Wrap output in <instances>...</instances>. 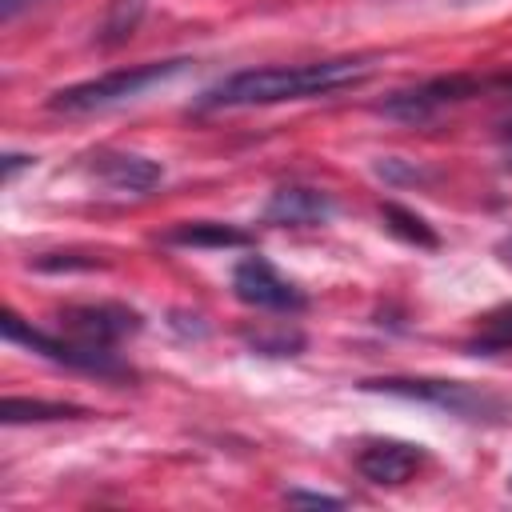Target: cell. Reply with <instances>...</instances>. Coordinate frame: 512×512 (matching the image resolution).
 Here are the masks:
<instances>
[{"instance_id": "cell-1", "label": "cell", "mask_w": 512, "mask_h": 512, "mask_svg": "<svg viewBox=\"0 0 512 512\" xmlns=\"http://www.w3.org/2000/svg\"><path fill=\"white\" fill-rule=\"evenodd\" d=\"M372 56H332L312 64H268V68H240L212 88L196 96V108H260V104H284V100H312L328 96L352 84H364L372 76Z\"/></svg>"}, {"instance_id": "cell-2", "label": "cell", "mask_w": 512, "mask_h": 512, "mask_svg": "<svg viewBox=\"0 0 512 512\" xmlns=\"http://www.w3.org/2000/svg\"><path fill=\"white\" fill-rule=\"evenodd\" d=\"M188 64H192V60L176 56V60H148V64L116 68V72H104V76H92V80H80V84L56 88V92L48 96V108H52V112H64V116L100 112V108H112V104L136 100V96H140V92H148L152 84H164V80L180 76Z\"/></svg>"}, {"instance_id": "cell-3", "label": "cell", "mask_w": 512, "mask_h": 512, "mask_svg": "<svg viewBox=\"0 0 512 512\" xmlns=\"http://www.w3.org/2000/svg\"><path fill=\"white\" fill-rule=\"evenodd\" d=\"M364 392H388V396H404V400H420L432 404L456 420H472V424H492V420H508V400L464 384V380H436V376H380V380H364Z\"/></svg>"}, {"instance_id": "cell-4", "label": "cell", "mask_w": 512, "mask_h": 512, "mask_svg": "<svg viewBox=\"0 0 512 512\" xmlns=\"http://www.w3.org/2000/svg\"><path fill=\"white\" fill-rule=\"evenodd\" d=\"M0 332L8 344H20L52 364H64V368H76L84 376H96V380H136V372L112 352V348H100V344H84V340H64V336H52L44 328H32L28 320H20L12 308L0 316Z\"/></svg>"}, {"instance_id": "cell-5", "label": "cell", "mask_w": 512, "mask_h": 512, "mask_svg": "<svg viewBox=\"0 0 512 512\" xmlns=\"http://www.w3.org/2000/svg\"><path fill=\"white\" fill-rule=\"evenodd\" d=\"M488 84H492V80L464 76V72H456V76H432V80H424V84H412V88H400V92L384 96V100L376 104V112L388 116V120H400V124H428V120H436L444 108L480 96Z\"/></svg>"}, {"instance_id": "cell-6", "label": "cell", "mask_w": 512, "mask_h": 512, "mask_svg": "<svg viewBox=\"0 0 512 512\" xmlns=\"http://www.w3.org/2000/svg\"><path fill=\"white\" fill-rule=\"evenodd\" d=\"M232 296L248 308L280 312V316H296L308 308L304 288H296L288 276H280L264 256H244L232 268Z\"/></svg>"}, {"instance_id": "cell-7", "label": "cell", "mask_w": 512, "mask_h": 512, "mask_svg": "<svg viewBox=\"0 0 512 512\" xmlns=\"http://www.w3.org/2000/svg\"><path fill=\"white\" fill-rule=\"evenodd\" d=\"M60 328L72 336V340H84V344H100V348H116L124 336H136L144 328V316L128 304H116V300H96V304H64L56 312Z\"/></svg>"}, {"instance_id": "cell-8", "label": "cell", "mask_w": 512, "mask_h": 512, "mask_svg": "<svg viewBox=\"0 0 512 512\" xmlns=\"http://www.w3.org/2000/svg\"><path fill=\"white\" fill-rule=\"evenodd\" d=\"M260 216L272 228H320L336 216V200L312 184H280L264 200Z\"/></svg>"}, {"instance_id": "cell-9", "label": "cell", "mask_w": 512, "mask_h": 512, "mask_svg": "<svg viewBox=\"0 0 512 512\" xmlns=\"http://www.w3.org/2000/svg\"><path fill=\"white\" fill-rule=\"evenodd\" d=\"M424 464V448L408 440H372L356 456V472L376 488H400Z\"/></svg>"}, {"instance_id": "cell-10", "label": "cell", "mask_w": 512, "mask_h": 512, "mask_svg": "<svg viewBox=\"0 0 512 512\" xmlns=\"http://www.w3.org/2000/svg\"><path fill=\"white\" fill-rule=\"evenodd\" d=\"M92 176L116 192H152L164 180V164H156L152 156L140 152H120V148H104L92 156Z\"/></svg>"}, {"instance_id": "cell-11", "label": "cell", "mask_w": 512, "mask_h": 512, "mask_svg": "<svg viewBox=\"0 0 512 512\" xmlns=\"http://www.w3.org/2000/svg\"><path fill=\"white\" fill-rule=\"evenodd\" d=\"M164 244H176V248H248L252 236L236 224H220V220H184V224H172L164 232Z\"/></svg>"}, {"instance_id": "cell-12", "label": "cell", "mask_w": 512, "mask_h": 512, "mask_svg": "<svg viewBox=\"0 0 512 512\" xmlns=\"http://www.w3.org/2000/svg\"><path fill=\"white\" fill-rule=\"evenodd\" d=\"M88 408L64 400H36V396H4L0 420L4 424H48V420H84Z\"/></svg>"}, {"instance_id": "cell-13", "label": "cell", "mask_w": 512, "mask_h": 512, "mask_svg": "<svg viewBox=\"0 0 512 512\" xmlns=\"http://www.w3.org/2000/svg\"><path fill=\"white\" fill-rule=\"evenodd\" d=\"M148 12V0H108L104 16H100V28H96V44L100 48H120L136 36L140 20Z\"/></svg>"}, {"instance_id": "cell-14", "label": "cell", "mask_w": 512, "mask_h": 512, "mask_svg": "<svg viewBox=\"0 0 512 512\" xmlns=\"http://www.w3.org/2000/svg\"><path fill=\"white\" fill-rule=\"evenodd\" d=\"M380 220H384V228H388L392 236H400L404 244H416V248H436V244H440V236L432 232V224H428L424 216L408 212V208L396 204V200L380 204Z\"/></svg>"}, {"instance_id": "cell-15", "label": "cell", "mask_w": 512, "mask_h": 512, "mask_svg": "<svg viewBox=\"0 0 512 512\" xmlns=\"http://www.w3.org/2000/svg\"><path fill=\"white\" fill-rule=\"evenodd\" d=\"M464 352L472 356H496V352H512V304L488 312L480 320V332L464 344Z\"/></svg>"}, {"instance_id": "cell-16", "label": "cell", "mask_w": 512, "mask_h": 512, "mask_svg": "<svg viewBox=\"0 0 512 512\" xmlns=\"http://www.w3.org/2000/svg\"><path fill=\"white\" fill-rule=\"evenodd\" d=\"M244 344L260 356H300L304 352V332L280 324V328H256V332H244Z\"/></svg>"}, {"instance_id": "cell-17", "label": "cell", "mask_w": 512, "mask_h": 512, "mask_svg": "<svg viewBox=\"0 0 512 512\" xmlns=\"http://www.w3.org/2000/svg\"><path fill=\"white\" fill-rule=\"evenodd\" d=\"M376 176H384L388 184H420V180H428L424 168H416V164H408V160H400V156L376 160Z\"/></svg>"}, {"instance_id": "cell-18", "label": "cell", "mask_w": 512, "mask_h": 512, "mask_svg": "<svg viewBox=\"0 0 512 512\" xmlns=\"http://www.w3.org/2000/svg\"><path fill=\"white\" fill-rule=\"evenodd\" d=\"M32 268L40 272H72V268H100L96 256H80V252H44L32 260Z\"/></svg>"}, {"instance_id": "cell-19", "label": "cell", "mask_w": 512, "mask_h": 512, "mask_svg": "<svg viewBox=\"0 0 512 512\" xmlns=\"http://www.w3.org/2000/svg\"><path fill=\"white\" fill-rule=\"evenodd\" d=\"M504 92H508V112L496 120V148H500V160L512 168V80H504Z\"/></svg>"}, {"instance_id": "cell-20", "label": "cell", "mask_w": 512, "mask_h": 512, "mask_svg": "<svg viewBox=\"0 0 512 512\" xmlns=\"http://www.w3.org/2000/svg\"><path fill=\"white\" fill-rule=\"evenodd\" d=\"M288 504H312V508H344V496H328V492H304V488H288L284 492Z\"/></svg>"}, {"instance_id": "cell-21", "label": "cell", "mask_w": 512, "mask_h": 512, "mask_svg": "<svg viewBox=\"0 0 512 512\" xmlns=\"http://www.w3.org/2000/svg\"><path fill=\"white\" fill-rule=\"evenodd\" d=\"M32 164H36V156H28V152H4V160H0V168H4V184H12L16 172H20V168H32Z\"/></svg>"}, {"instance_id": "cell-22", "label": "cell", "mask_w": 512, "mask_h": 512, "mask_svg": "<svg viewBox=\"0 0 512 512\" xmlns=\"http://www.w3.org/2000/svg\"><path fill=\"white\" fill-rule=\"evenodd\" d=\"M28 4H36V0H0V20H4V24H8V20H16Z\"/></svg>"}, {"instance_id": "cell-23", "label": "cell", "mask_w": 512, "mask_h": 512, "mask_svg": "<svg viewBox=\"0 0 512 512\" xmlns=\"http://www.w3.org/2000/svg\"><path fill=\"white\" fill-rule=\"evenodd\" d=\"M496 256H500L504 264H512V236H504V240L496 244Z\"/></svg>"}, {"instance_id": "cell-24", "label": "cell", "mask_w": 512, "mask_h": 512, "mask_svg": "<svg viewBox=\"0 0 512 512\" xmlns=\"http://www.w3.org/2000/svg\"><path fill=\"white\" fill-rule=\"evenodd\" d=\"M508 492H512V476H508Z\"/></svg>"}]
</instances>
